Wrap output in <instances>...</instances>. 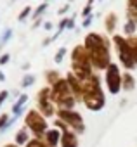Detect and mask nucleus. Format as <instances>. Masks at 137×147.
<instances>
[{"label": "nucleus", "mask_w": 137, "mask_h": 147, "mask_svg": "<svg viewBox=\"0 0 137 147\" xmlns=\"http://www.w3.org/2000/svg\"><path fill=\"white\" fill-rule=\"evenodd\" d=\"M83 47L89 52L90 62L94 69L106 71L108 66L113 62L111 61V40L101 33L90 31L83 38Z\"/></svg>", "instance_id": "1"}, {"label": "nucleus", "mask_w": 137, "mask_h": 147, "mask_svg": "<svg viewBox=\"0 0 137 147\" xmlns=\"http://www.w3.org/2000/svg\"><path fill=\"white\" fill-rule=\"evenodd\" d=\"M82 102L92 113L102 111L104 106H106V94L102 90L101 78H99V75H96V73L90 78L82 82Z\"/></svg>", "instance_id": "2"}, {"label": "nucleus", "mask_w": 137, "mask_h": 147, "mask_svg": "<svg viewBox=\"0 0 137 147\" xmlns=\"http://www.w3.org/2000/svg\"><path fill=\"white\" fill-rule=\"evenodd\" d=\"M71 73L80 82H83L94 75V67H92L89 52L85 50L83 43L75 45L71 50Z\"/></svg>", "instance_id": "3"}, {"label": "nucleus", "mask_w": 137, "mask_h": 147, "mask_svg": "<svg viewBox=\"0 0 137 147\" xmlns=\"http://www.w3.org/2000/svg\"><path fill=\"white\" fill-rule=\"evenodd\" d=\"M50 99L57 109H75V106L78 104L70 85H68L66 76L61 78L54 87H50Z\"/></svg>", "instance_id": "4"}, {"label": "nucleus", "mask_w": 137, "mask_h": 147, "mask_svg": "<svg viewBox=\"0 0 137 147\" xmlns=\"http://www.w3.org/2000/svg\"><path fill=\"white\" fill-rule=\"evenodd\" d=\"M24 126L33 133V138H42L43 133L49 130V121L40 114L38 109H30L24 114Z\"/></svg>", "instance_id": "5"}, {"label": "nucleus", "mask_w": 137, "mask_h": 147, "mask_svg": "<svg viewBox=\"0 0 137 147\" xmlns=\"http://www.w3.org/2000/svg\"><path fill=\"white\" fill-rule=\"evenodd\" d=\"M111 43L115 45V50H116V55H118V61L121 64V67H125V71H132L135 69V62H134V57L130 54V49L127 45V38L121 36V35H113L111 38Z\"/></svg>", "instance_id": "6"}, {"label": "nucleus", "mask_w": 137, "mask_h": 147, "mask_svg": "<svg viewBox=\"0 0 137 147\" xmlns=\"http://www.w3.org/2000/svg\"><path fill=\"white\" fill-rule=\"evenodd\" d=\"M56 116H57V119H61L62 123H66L77 135H83L85 133V130H87L85 121H83L82 114L77 109H57Z\"/></svg>", "instance_id": "7"}, {"label": "nucleus", "mask_w": 137, "mask_h": 147, "mask_svg": "<svg viewBox=\"0 0 137 147\" xmlns=\"http://www.w3.org/2000/svg\"><path fill=\"white\" fill-rule=\"evenodd\" d=\"M104 83H106V90L111 95H118L121 92V71L116 62H111L104 71Z\"/></svg>", "instance_id": "8"}, {"label": "nucleus", "mask_w": 137, "mask_h": 147, "mask_svg": "<svg viewBox=\"0 0 137 147\" xmlns=\"http://www.w3.org/2000/svg\"><path fill=\"white\" fill-rule=\"evenodd\" d=\"M37 109L43 118H54L56 116V106L50 99V87H42L37 92Z\"/></svg>", "instance_id": "9"}, {"label": "nucleus", "mask_w": 137, "mask_h": 147, "mask_svg": "<svg viewBox=\"0 0 137 147\" xmlns=\"http://www.w3.org/2000/svg\"><path fill=\"white\" fill-rule=\"evenodd\" d=\"M54 128L61 130V144L59 147H78L80 145V140H78V135L68 126L66 123H62L61 119L56 118L54 121Z\"/></svg>", "instance_id": "10"}, {"label": "nucleus", "mask_w": 137, "mask_h": 147, "mask_svg": "<svg viewBox=\"0 0 137 147\" xmlns=\"http://www.w3.org/2000/svg\"><path fill=\"white\" fill-rule=\"evenodd\" d=\"M40 140H43V144H47L49 147H57L61 144V130H57V128L52 126V128H49L43 133V137Z\"/></svg>", "instance_id": "11"}, {"label": "nucleus", "mask_w": 137, "mask_h": 147, "mask_svg": "<svg viewBox=\"0 0 137 147\" xmlns=\"http://www.w3.org/2000/svg\"><path fill=\"white\" fill-rule=\"evenodd\" d=\"M66 80H68V85H70V88H71V92H73V95H75V99H77L78 102H82V82L73 75L71 71L66 75Z\"/></svg>", "instance_id": "12"}, {"label": "nucleus", "mask_w": 137, "mask_h": 147, "mask_svg": "<svg viewBox=\"0 0 137 147\" xmlns=\"http://www.w3.org/2000/svg\"><path fill=\"white\" fill-rule=\"evenodd\" d=\"M28 94H19V97L14 100V104H12V107H11V113H12V116H16V118H19L23 113H24V109H26V104H28Z\"/></svg>", "instance_id": "13"}, {"label": "nucleus", "mask_w": 137, "mask_h": 147, "mask_svg": "<svg viewBox=\"0 0 137 147\" xmlns=\"http://www.w3.org/2000/svg\"><path fill=\"white\" fill-rule=\"evenodd\" d=\"M30 140H31V138H30V131H28V128H26V126L19 128V130L14 133V144H16V145H19V147H21V145L24 147Z\"/></svg>", "instance_id": "14"}, {"label": "nucleus", "mask_w": 137, "mask_h": 147, "mask_svg": "<svg viewBox=\"0 0 137 147\" xmlns=\"http://www.w3.org/2000/svg\"><path fill=\"white\" fill-rule=\"evenodd\" d=\"M135 88V78L130 71H125L123 75H121V90L125 92H132Z\"/></svg>", "instance_id": "15"}, {"label": "nucleus", "mask_w": 137, "mask_h": 147, "mask_svg": "<svg viewBox=\"0 0 137 147\" xmlns=\"http://www.w3.org/2000/svg\"><path fill=\"white\" fill-rule=\"evenodd\" d=\"M116 26H118V16H116L115 12H109V14L104 18V30H106V33L113 35L115 30H116Z\"/></svg>", "instance_id": "16"}, {"label": "nucleus", "mask_w": 137, "mask_h": 147, "mask_svg": "<svg viewBox=\"0 0 137 147\" xmlns=\"http://www.w3.org/2000/svg\"><path fill=\"white\" fill-rule=\"evenodd\" d=\"M16 116H9L7 113H2L0 114V133H4V131H7L14 123H16Z\"/></svg>", "instance_id": "17"}, {"label": "nucleus", "mask_w": 137, "mask_h": 147, "mask_svg": "<svg viewBox=\"0 0 137 147\" xmlns=\"http://www.w3.org/2000/svg\"><path fill=\"white\" fill-rule=\"evenodd\" d=\"M127 19L137 23V0H127Z\"/></svg>", "instance_id": "18"}, {"label": "nucleus", "mask_w": 137, "mask_h": 147, "mask_svg": "<svg viewBox=\"0 0 137 147\" xmlns=\"http://www.w3.org/2000/svg\"><path fill=\"white\" fill-rule=\"evenodd\" d=\"M43 75H45V80H47L49 87H54V85L61 80V75H59V71H57V69H47Z\"/></svg>", "instance_id": "19"}, {"label": "nucleus", "mask_w": 137, "mask_h": 147, "mask_svg": "<svg viewBox=\"0 0 137 147\" xmlns=\"http://www.w3.org/2000/svg\"><path fill=\"white\" fill-rule=\"evenodd\" d=\"M127 45H128L130 54H132V57H134V62H135V66H137V36H128V38H127Z\"/></svg>", "instance_id": "20"}, {"label": "nucleus", "mask_w": 137, "mask_h": 147, "mask_svg": "<svg viewBox=\"0 0 137 147\" xmlns=\"http://www.w3.org/2000/svg\"><path fill=\"white\" fill-rule=\"evenodd\" d=\"M135 31H137V23L127 19V21H125V26H123V33L127 35V38H128V36H134Z\"/></svg>", "instance_id": "21"}, {"label": "nucleus", "mask_w": 137, "mask_h": 147, "mask_svg": "<svg viewBox=\"0 0 137 147\" xmlns=\"http://www.w3.org/2000/svg\"><path fill=\"white\" fill-rule=\"evenodd\" d=\"M47 7H49V4L47 2H43V4H40L37 9H33V14H31V19H40V18H43V14H45V11H47Z\"/></svg>", "instance_id": "22"}, {"label": "nucleus", "mask_w": 137, "mask_h": 147, "mask_svg": "<svg viewBox=\"0 0 137 147\" xmlns=\"http://www.w3.org/2000/svg\"><path fill=\"white\" fill-rule=\"evenodd\" d=\"M11 36H12V30L11 28H4L2 35H0V50H2V47H5V43L11 40Z\"/></svg>", "instance_id": "23"}, {"label": "nucleus", "mask_w": 137, "mask_h": 147, "mask_svg": "<svg viewBox=\"0 0 137 147\" xmlns=\"http://www.w3.org/2000/svg\"><path fill=\"white\" fill-rule=\"evenodd\" d=\"M31 14H33V9H31L30 5H26V7H24L21 12H19V16H18V21H19V23H24V21H26V19H28Z\"/></svg>", "instance_id": "24"}, {"label": "nucleus", "mask_w": 137, "mask_h": 147, "mask_svg": "<svg viewBox=\"0 0 137 147\" xmlns=\"http://www.w3.org/2000/svg\"><path fill=\"white\" fill-rule=\"evenodd\" d=\"M33 83H35V75L26 73V75L23 76V80H21V87H23V88H28V87H31Z\"/></svg>", "instance_id": "25"}, {"label": "nucleus", "mask_w": 137, "mask_h": 147, "mask_svg": "<svg viewBox=\"0 0 137 147\" xmlns=\"http://www.w3.org/2000/svg\"><path fill=\"white\" fill-rule=\"evenodd\" d=\"M66 54H68V49H66V47H59V50H57L56 55H54V62H56V64H61Z\"/></svg>", "instance_id": "26"}, {"label": "nucleus", "mask_w": 137, "mask_h": 147, "mask_svg": "<svg viewBox=\"0 0 137 147\" xmlns=\"http://www.w3.org/2000/svg\"><path fill=\"white\" fill-rule=\"evenodd\" d=\"M24 147H49V145L43 144V140H40V138H31Z\"/></svg>", "instance_id": "27"}, {"label": "nucleus", "mask_w": 137, "mask_h": 147, "mask_svg": "<svg viewBox=\"0 0 137 147\" xmlns=\"http://www.w3.org/2000/svg\"><path fill=\"white\" fill-rule=\"evenodd\" d=\"M92 11H94V7H92V5H87V4H85V7L82 9V12H80V14H82V16H83V19H85V18L92 16Z\"/></svg>", "instance_id": "28"}, {"label": "nucleus", "mask_w": 137, "mask_h": 147, "mask_svg": "<svg viewBox=\"0 0 137 147\" xmlns=\"http://www.w3.org/2000/svg\"><path fill=\"white\" fill-rule=\"evenodd\" d=\"M9 90H2V92H0V107H2L4 104H5V100L9 99Z\"/></svg>", "instance_id": "29"}, {"label": "nucleus", "mask_w": 137, "mask_h": 147, "mask_svg": "<svg viewBox=\"0 0 137 147\" xmlns=\"http://www.w3.org/2000/svg\"><path fill=\"white\" fill-rule=\"evenodd\" d=\"M9 61H11V54H2V55H0V66L7 64Z\"/></svg>", "instance_id": "30"}, {"label": "nucleus", "mask_w": 137, "mask_h": 147, "mask_svg": "<svg viewBox=\"0 0 137 147\" xmlns=\"http://www.w3.org/2000/svg\"><path fill=\"white\" fill-rule=\"evenodd\" d=\"M75 19H77V16L73 14L70 19H68V26H66V30H73V28H75Z\"/></svg>", "instance_id": "31"}, {"label": "nucleus", "mask_w": 137, "mask_h": 147, "mask_svg": "<svg viewBox=\"0 0 137 147\" xmlns=\"http://www.w3.org/2000/svg\"><path fill=\"white\" fill-rule=\"evenodd\" d=\"M68 11H70V2H68V4H64V5H62L59 11H57V14H59V16H64Z\"/></svg>", "instance_id": "32"}, {"label": "nucleus", "mask_w": 137, "mask_h": 147, "mask_svg": "<svg viewBox=\"0 0 137 147\" xmlns=\"http://www.w3.org/2000/svg\"><path fill=\"white\" fill-rule=\"evenodd\" d=\"M92 21H94V16H89V18H85V19H83L82 26H83V28H89V26L92 24Z\"/></svg>", "instance_id": "33"}, {"label": "nucleus", "mask_w": 137, "mask_h": 147, "mask_svg": "<svg viewBox=\"0 0 137 147\" xmlns=\"http://www.w3.org/2000/svg\"><path fill=\"white\" fill-rule=\"evenodd\" d=\"M42 24H43V18H40V19H37V21H33V26H31V28H33V30H37V28H38V26H42Z\"/></svg>", "instance_id": "34"}, {"label": "nucleus", "mask_w": 137, "mask_h": 147, "mask_svg": "<svg viewBox=\"0 0 137 147\" xmlns=\"http://www.w3.org/2000/svg\"><path fill=\"white\" fill-rule=\"evenodd\" d=\"M43 30H47V31H52V30H54V24H52L50 21H45V23H43Z\"/></svg>", "instance_id": "35"}, {"label": "nucleus", "mask_w": 137, "mask_h": 147, "mask_svg": "<svg viewBox=\"0 0 137 147\" xmlns=\"http://www.w3.org/2000/svg\"><path fill=\"white\" fill-rule=\"evenodd\" d=\"M50 43H52V36H49V38L43 40V47H47V45H50Z\"/></svg>", "instance_id": "36"}, {"label": "nucleus", "mask_w": 137, "mask_h": 147, "mask_svg": "<svg viewBox=\"0 0 137 147\" xmlns=\"http://www.w3.org/2000/svg\"><path fill=\"white\" fill-rule=\"evenodd\" d=\"M0 82H5V73L0 69Z\"/></svg>", "instance_id": "37"}, {"label": "nucleus", "mask_w": 137, "mask_h": 147, "mask_svg": "<svg viewBox=\"0 0 137 147\" xmlns=\"http://www.w3.org/2000/svg\"><path fill=\"white\" fill-rule=\"evenodd\" d=\"M4 147H19V145H16V144H14V142H11V144H5V145H4Z\"/></svg>", "instance_id": "38"}, {"label": "nucleus", "mask_w": 137, "mask_h": 147, "mask_svg": "<svg viewBox=\"0 0 137 147\" xmlns=\"http://www.w3.org/2000/svg\"><path fill=\"white\" fill-rule=\"evenodd\" d=\"M23 69H24V71H28V69H30V64H28V62H24V64H23Z\"/></svg>", "instance_id": "39"}, {"label": "nucleus", "mask_w": 137, "mask_h": 147, "mask_svg": "<svg viewBox=\"0 0 137 147\" xmlns=\"http://www.w3.org/2000/svg\"><path fill=\"white\" fill-rule=\"evenodd\" d=\"M94 2H96V0H87V5H92L94 7Z\"/></svg>", "instance_id": "40"}, {"label": "nucleus", "mask_w": 137, "mask_h": 147, "mask_svg": "<svg viewBox=\"0 0 137 147\" xmlns=\"http://www.w3.org/2000/svg\"><path fill=\"white\" fill-rule=\"evenodd\" d=\"M45 2H47V4H49V2H50V0H45Z\"/></svg>", "instance_id": "41"}, {"label": "nucleus", "mask_w": 137, "mask_h": 147, "mask_svg": "<svg viewBox=\"0 0 137 147\" xmlns=\"http://www.w3.org/2000/svg\"><path fill=\"white\" fill-rule=\"evenodd\" d=\"M97 2H102V0H97Z\"/></svg>", "instance_id": "42"}, {"label": "nucleus", "mask_w": 137, "mask_h": 147, "mask_svg": "<svg viewBox=\"0 0 137 147\" xmlns=\"http://www.w3.org/2000/svg\"><path fill=\"white\" fill-rule=\"evenodd\" d=\"M11 2H16V0H11Z\"/></svg>", "instance_id": "43"}]
</instances>
